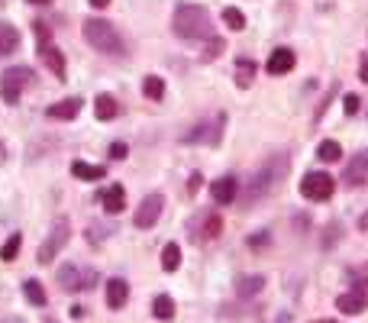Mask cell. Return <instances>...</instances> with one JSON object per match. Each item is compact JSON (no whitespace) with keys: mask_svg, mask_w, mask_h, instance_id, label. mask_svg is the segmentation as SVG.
<instances>
[{"mask_svg":"<svg viewBox=\"0 0 368 323\" xmlns=\"http://www.w3.org/2000/svg\"><path fill=\"white\" fill-rule=\"evenodd\" d=\"M358 230H365V233H368V214L362 216V220H358Z\"/></svg>","mask_w":368,"mask_h":323,"instance_id":"45","label":"cell"},{"mask_svg":"<svg viewBox=\"0 0 368 323\" xmlns=\"http://www.w3.org/2000/svg\"><path fill=\"white\" fill-rule=\"evenodd\" d=\"M223 126H226V113H217L210 123H197V126L191 129V133H184V136H181V142H188V146H191V142H207V146H220Z\"/></svg>","mask_w":368,"mask_h":323,"instance_id":"10","label":"cell"},{"mask_svg":"<svg viewBox=\"0 0 368 323\" xmlns=\"http://www.w3.org/2000/svg\"><path fill=\"white\" fill-rule=\"evenodd\" d=\"M26 3H36V7H49L52 0H26Z\"/></svg>","mask_w":368,"mask_h":323,"instance_id":"44","label":"cell"},{"mask_svg":"<svg viewBox=\"0 0 368 323\" xmlns=\"http://www.w3.org/2000/svg\"><path fill=\"white\" fill-rule=\"evenodd\" d=\"M162 210H165V194H146L142 201H139V210L136 216H133V223H136V230H152V226L158 223V216H162Z\"/></svg>","mask_w":368,"mask_h":323,"instance_id":"9","label":"cell"},{"mask_svg":"<svg viewBox=\"0 0 368 323\" xmlns=\"http://www.w3.org/2000/svg\"><path fill=\"white\" fill-rule=\"evenodd\" d=\"M333 94H336V85L329 87V94H326L323 100H320V107H316V113H314V123H320V120H323V113H326V107H329V100H333Z\"/></svg>","mask_w":368,"mask_h":323,"instance_id":"37","label":"cell"},{"mask_svg":"<svg viewBox=\"0 0 368 323\" xmlns=\"http://www.w3.org/2000/svg\"><path fill=\"white\" fill-rule=\"evenodd\" d=\"M252 81H255V62L252 58H239L236 62V87H252Z\"/></svg>","mask_w":368,"mask_h":323,"instance_id":"26","label":"cell"},{"mask_svg":"<svg viewBox=\"0 0 368 323\" xmlns=\"http://www.w3.org/2000/svg\"><path fill=\"white\" fill-rule=\"evenodd\" d=\"M288 168H291V159H288L284 152H281V155H272V159L265 162L262 168H259L249 181H246V188L239 191V197H236V201H239L246 210H249V207H255L262 197H268V194L281 184V178L288 175Z\"/></svg>","mask_w":368,"mask_h":323,"instance_id":"1","label":"cell"},{"mask_svg":"<svg viewBox=\"0 0 368 323\" xmlns=\"http://www.w3.org/2000/svg\"><path fill=\"white\" fill-rule=\"evenodd\" d=\"M72 317H74V320H81V317H85V307H81V304H74V307H72Z\"/></svg>","mask_w":368,"mask_h":323,"instance_id":"43","label":"cell"},{"mask_svg":"<svg viewBox=\"0 0 368 323\" xmlns=\"http://www.w3.org/2000/svg\"><path fill=\"white\" fill-rule=\"evenodd\" d=\"M171 30H175V36L191 39V43H194V39H210L213 20L200 3H178V7H175V16H171Z\"/></svg>","mask_w":368,"mask_h":323,"instance_id":"2","label":"cell"},{"mask_svg":"<svg viewBox=\"0 0 368 323\" xmlns=\"http://www.w3.org/2000/svg\"><path fill=\"white\" fill-rule=\"evenodd\" d=\"M343 184H346V188H365L368 184V149H362L352 162H346Z\"/></svg>","mask_w":368,"mask_h":323,"instance_id":"12","label":"cell"},{"mask_svg":"<svg viewBox=\"0 0 368 323\" xmlns=\"http://www.w3.org/2000/svg\"><path fill=\"white\" fill-rule=\"evenodd\" d=\"M127 304H129V281L110 278L107 281V307H110V311H123Z\"/></svg>","mask_w":368,"mask_h":323,"instance_id":"16","label":"cell"},{"mask_svg":"<svg viewBox=\"0 0 368 323\" xmlns=\"http://www.w3.org/2000/svg\"><path fill=\"white\" fill-rule=\"evenodd\" d=\"M358 78L368 85V55H362V58H358Z\"/></svg>","mask_w":368,"mask_h":323,"instance_id":"40","label":"cell"},{"mask_svg":"<svg viewBox=\"0 0 368 323\" xmlns=\"http://www.w3.org/2000/svg\"><path fill=\"white\" fill-rule=\"evenodd\" d=\"M81 107H85L81 97H65V100H58V104H52V107L45 110V117L49 120H74L81 113Z\"/></svg>","mask_w":368,"mask_h":323,"instance_id":"17","label":"cell"},{"mask_svg":"<svg viewBox=\"0 0 368 323\" xmlns=\"http://www.w3.org/2000/svg\"><path fill=\"white\" fill-rule=\"evenodd\" d=\"M7 323H23V320H20V317H10V320H7Z\"/></svg>","mask_w":368,"mask_h":323,"instance_id":"48","label":"cell"},{"mask_svg":"<svg viewBox=\"0 0 368 323\" xmlns=\"http://www.w3.org/2000/svg\"><path fill=\"white\" fill-rule=\"evenodd\" d=\"M200 181H204V175H200V172L191 175V178H188V194H197L200 191Z\"/></svg>","mask_w":368,"mask_h":323,"instance_id":"39","label":"cell"},{"mask_svg":"<svg viewBox=\"0 0 368 323\" xmlns=\"http://www.w3.org/2000/svg\"><path fill=\"white\" fill-rule=\"evenodd\" d=\"M23 294H26V301H30L32 307H45V304H49V294H45L43 281H36V278L23 281Z\"/></svg>","mask_w":368,"mask_h":323,"instance_id":"24","label":"cell"},{"mask_svg":"<svg viewBox=\"0 0 368 323\" xmlns=\"http://www.w3.org/2000/svg\"><path fill=\"white\" fill-rule=\"evenodd\" d=\"M32 81H36V71L26 68V65H13V68H7V71L0 75V97H3V104H7V107H17L23 91H26Z\"/></svg>","mask_w":368,"mask_h":323,"instance_id":"4","label":"cell"},{"mask_svg":"<svg viewBox=\"0 0 368 323\" xmlns=\"http://www.w3.org/2000/svg\"><path fill=\"white\" fill-rule=\"evenodd\" d=\"M294 65H297L294 49L281 45V49H274V52L268 55V62H265V71L278 78V75H288V71H294Z\"/></svg>","mask_w":368,"mask_h":323,"instance_id":"14","label":"cell"},{"mask_svg":"<svg viewBox=\"0 0 368 323\" xmlns=\"http://www.w3.org/2000/svg\"><path fill=\"white\" fill-rule=\"evenodd\" d=\"M32 36H36V45H49V43H52V30H49V23H43V20L32 23Z\"/></svg>","mask_w":368,"mask_h":323,"instance_id":"33","label":"cell"},{"mask_svg":"<svg viewBox=\"0 0 368 323\" xmlns=\"http://www.w3.org/2000/svg\"><path fill=\"white\" fill-rule=\"evenodd\" d=\"M358 104H362V100H358L356 94H346V97H343V110H346V117H356V113H358Z\"/></svg>","mask_w":368,"mask_h":323,"instance_id":"36","label":"cell"},{"mask_svg":"<svg viewBox=\"0 0 368 323\" xmlns=\"http://www.w3.org/2000/svg\"><path fill=\"white\" fill-rule=\"evenodd\" d=\"M68 239H72V223H68L65 216H58V220L52 223V230H49L45 243L39 246V252H36V262H39V265H52L55 256L68 246Z\"/></svg>","mask_w":368,"mask_h":323,"instance_id":"5","label":"cell"},{"mask_svg":"<svg viewBox=\"0 0 368 323\" xmlns=\"http://www.w3.org/2000/svg\"><path fill=\"white\" fill-rule=\"evenodd\" d=\"M0 7H3V0H0Z\"/></svg>","mask_w":368,"mask_h":323,"instance_id":"49","label":"cell"},{"mask_svg":"<svg viewBox=\"0 0 368 323\" xmlns=\"http://www.w3.org/2000/svg\"><path fill=\"white\" fill-rule=\"evenodd\" d=\"M316 159L320 162H339L343 159V146H339L336 140H323L320 146H316Z\"/></svg>","mask_w":368,"mask_h":323,"instance_id":"28","label":"cell"},{"mask_svg":"<svg viewBox=\"0 0 368 323\" xmlns=\"http://www.w3.org/2000/svg\"><path fill=\"white\" fill-rule=\"evenodd\" d=\"M20 49V30L13 23H0V55H13Z\"/></svg>","mask_w":368,"mask_h":323,"instance_id":"22","label":"cell"},{"mask_svg":"<svg viewBox=\"0 0 368 323\" xmlns=\"http://www.w3.org/2000/svg\"><path fill=\"white\" fill-rule=\"evenodd\" d=\"M142 94H146L149 100H162V97H165V78L146 75V81H142Z\"/></svg>","mask_w":368,"mask_h":323,"instance_id":"29","label":"cell"},{"mask_svg":"<svg viewBox=\"0 0 368 323\" xmlns=\"http://www.w3.org/2000/svg\"><path fill=\"white\" fill-rule=\"evenodd\" d=\"M310 323H339V320H310Z\"/></svg>","mask_w":368,"mask_h":323,"instance_id":"47","label":"cell"},{"mask_svg":"<svg viewBox=\"0 0 368 323\" xmlns=\"http://www.w3.org/2000/svg\"><path fill=\"white\" fill-rule=\"evenodd\" d=\"M97 201L104 204V210H107L110 216L123 214V210H127V188H123V184H110L107 191L97 194Z\"/></svg>","mask_w":368,"mask_h":323,"instance_id":"15","label":"cell"},{"mask_svg":"<svg viewBox=\"0 0 368 323\" xmlns=\"http://www.w3.org/2000/svg\"><path fill=\"white\" fill-rule=\"evenodd\" d=\"M339 230L343 226L333 223V226H326V236H323V246H336V239H339Z\"/></svg>","mask_w":368,"mask_h":323,"instance_id":"38","label":"cell"},{"mask_svg":"<svg viewBox=\"0 0 368 323\" xmlns=\"http://www.w3.org/2000/svg\"><path fill=\"white\" fill-rule=\"evenodd\" d=\"M268 246H272V233H268V230H259L255 236H249V249H255V252H259V249H268Z\"/></svg>","mask_w":368,"mask_h":323,"instance_id":"34","label":"cell"},{"mask_svg":"<svg viewBox=\"0 0 368 323\" xmlns=\"http://www.w3.org/2000/svg\"><path fill=\"white\" fill-rule=\"evenodd\" d=\"M336 307L346 313V317H356V313L368 311V281L358 278L356 285L346 291V294H339V298H336Z\"/></svg>","mask_w":368,"mask_h":323,"instance_id":"11","label":"cell"},{"mask_svg":"<svg viewBox=\"0 0 368 323\" xmlns=\"http://www.w3.org/2000/svg\"><path fill=\"white\" fill-rule=\"evenodd\" d=\"M7 159V146H3V142H0V162Z\"/></svg>","mask_w":368,"mask_h":323,"instance_id":"46","label":"cell"},{"mask_svg":"<svg viewBox=\"0 0 368 323\" xmlns=\"http://www.w3.org/2000/svg\"><path fill=\"white\" fill-rule=\"evenodd\" d=\"M223 52H226V39L210 36V39H207V45H204V62H213V58H220Z\"/></svg>","mask_w":368,"mask_h":323,"instance_id":"32","label":"cell"},{"mask_svg":"<svg viewBox=\"0 0 368 323\" xmlns=\"http://www.w3.org/2000/svg\"><path fill=\"white\" fill-rule=\"evenodd\" d=\"M72 175L78 181H104L107 168L104 165H87V162H72Z\"/></svg>","mask_w":368,"mask_h":323,"instance_id":"21","label":"cell"},{"mask_svg":"<svg viewBox=\"0 0 368 323\" xmlns=\"http://www.w3.org/2000/svg\"><path fill=\"white\" fill-rule=\"evenodd\" d=\"M81 36H85L87 45H94L97 52L116 55V58H123V55H127V43H123V36L116 32L113 23L91 16V20H85V26H81Z\"/></svg>","mask_w":368,"mask_h":323,"instance_id":"3","label":"cell"},{"mask_svg":"<svg viewBox=\"0 0 368 323\" xmlns=\"http://www.w3.org/2000/svg\"><path fill=\"white\" fill-rule=\"evenodd\" d=\"M87 3H91L94 10H104V7H110V0H87Z\"/></svg>","mask_w":368,"mask_h":323,"instance_id":"42","label":"cell"},{"mask_svg":"<svg viewBox=\"0 0 368 323\" xmlns=\"http://www.w3.org/2000/svg\"><path fill=\"white\" fill-rule=\"evenodd\" d=\"M162 269L165 271L181 269V246L178 243H165V249H162Z\"/></svg>","mask_w":368,"mask_h":323,"instance_id":"27","label":"cell"},{"mask_svg":"<svg viewBox=\"0 0 368 323\" xmlns=\"http://www.w3.org/2000/svg\"><path fill=\"white\" fill-rule=\"evenodd\" d=\"M333 191H336V178L326 172H310L301 181V197H307V201H329Z\"/></svg>","mask_w":368,"mask_h":323,"instance_id":"7","label":"cell"},{"mask_svg":"<svg viewBox=\"0 0 368 323\" xmlns=\"http://www.w3.org/2000/svg\"><path fill=\"white\" fill-rule=\"evenodd\" d=\"M210 197L217 207H230L236 197H239V181L232 178V175H223L217 181L210 184Z\"/></svg>","mask_w":368,"mask_h":323,"instance_id":"13","label":"cell"},{"mask_svg":"<svg viewBox=\"0 0 368 323\" xmlns=\"http://www.w3.org/2000/svg\"><path fill=\"white\" fill-rule=\"evenodd\" d=\"M116 233V226L113 223H100V220H97V223H87V230H85V239H87V246H104L107 239L113 236Z\"/></svg>","mask_w":368,"mask_h":323,"instance_id":"19","label":"cell"},{"mask_svg":"<svg viewBox=\"0 0 368 323\" xmlns=\"http://www.w3.org/2000/svg\"><path fill=\"white\" fill-rule=\"evenodd\" d=\"M94 117L97 120H116L120 117V104H116V97L113 94H97L94 97Z\"/></svg>","mask_w":368,"mask_h":323,"instance_id":"20","label":"cell"},{"mask_svg":"<svg viewBox=\"0 0 368 323\" xmlns=\"http://www.w3.org/2000/svg\"><path fill=\"white\" fill-rule=\"evenodd\" d=\"M39 58H43L45 68H49V71H52L55 78H65V71H68V65H65L62 49H55L52 43H49V45H39Z\"/></svg>","mask_w":368,"mask_h":323,"instance_id":"18","label":"cell"},{"mask_svg":"<svg viewBox=\"0 0 368 323\" xmlns=\"http://www.w3.org/2000/svg\"><path fill=\"white\" fill-rule=\"evenodd\" d=\"M223 23H226L232 32H242L246 30V13L236 10V7H226V10H223Z\"/></svg>","mask_w":368,"mask_h":323,"instance_id":"31","label":"cell"},{"mask_svg":"<svg viewBox=\"0 0 368 323\" xmlns=\"http://www.w3.org/2000/svg\"><path fill=\"white\" fill-rule=\"evenodd\" d=\"M220 230H223V220L217 210H204V214H197L188 223V233L194 243H210V239L220 236Z\"/></svg>","mask_w":368,"mask_h":323,"instance_id":"8","label":"cell"},{"mask_svg":"<svg viewBox=\"0 0 368 323\" xmlns=\"http://www.w3.org/2000/svg\"><path fill=\"white\" fill-rule=\"evenodd\" d=\"M152 317H155V320H175V298H171V294H155Z\"/></svg>","mask_w":368,"mask_h":323,"instance_id":"25","label":"cell"},{"mask_svg":"<svg viewBox=\"0 0 368 323\" xmlns=\"http://www.w3.org/2000/svg\"><path fill=\"white\" fill-rule=\"evenodd\" d=\"M265 288V275H242L236 281V294L239 298H255V294H262Z\"/></svg>","mask_w":368,"mask_h":323,"instance_id":"23","label":"cell"},{"mask_svg":"<svg viewBox=\"0 0 368 323\" xmlns=\"http://www.w3.org/2000/svg\"><path fill=\"white\" fill-rule=\"evenodd\" d=\"M55 278L62 285V291L68 294H78V291H91L97 285V269H81V265H74V262H65L62 269L55 271Z\"/></svg>","mask_w":368,"mask_h":323,"instance_id":"6","label":"cell"},{"mask_svg":"<svg viewBox=\"0 0 368 323\" xmlns=\"http://www.w3.org/2000/svg\"><path fill=\"white\" fill-rule=\"evenodd\" d=\"M20 249H23V233H10V239L0 246V258H3V262H13V258L20 256Z\"/></svg>","mask_w":368,"mask_h":323,"instance_id":"30","label":"cell"},{"mask_svg":"<svg viewBox=\"0 0 368 323\" xmlns=\"http://www.w3.org/2000/svg\"><path fill=\"white\" fill-rule=\"evenodd\" d=\"M272 323H294V317H291L288 311H278V317H274Z\"/></svg>","mask_w":368,"mask_h":323,"instance_id":"41","label":"cell"},{"mask_svg":"<svg viewBox=\"0 0 368 323\" xmlns=\"http://www.w3.org/2000/svg\"><path fill=\"white\" fill-rule=\"evenodd\" d=\"M107 152H110V159H113V162H123L129 155V146H127V142H110V149H107Z\"/></svg>","mask_w":368,"mask_h":323,"instance_id":"35","label":"cell"}]
</instances>
